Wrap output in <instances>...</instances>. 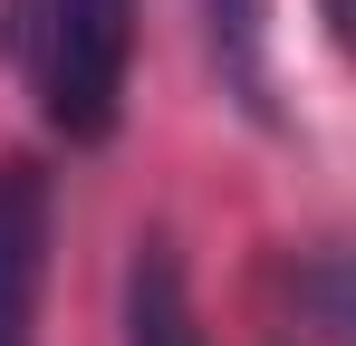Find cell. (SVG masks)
<instances>
[{
    "instance_id": "5",
    "label": "cell",
    "mask_w": 356,
    "mask_h": 346,
    "mask_svg": "<svg viewBox=\"0 0 356 346\" xmlns=\"http://www.w3.org/2000/svg\"><path fill=\"white\" fill-rule=\"evenodd\" d=\"M327 19H337V39L356 49V0H327Z\"/></svg>"
},
{
    "instance_id": "1",
    "label": "cell",
    "mask_w": 356,
    "mask_h": 346,
    "mask_svg": "<svg viewBox=\"0 0 356 346\" xmlns=\"http://www.w3.org/2000/svg\"><path fill=\"white\" fill-rule=\"evenodd\" d=\"M10 58L67 145H106L135 67V0H10Z\"/></svg>"
},
{
    "instance_id": "3",
    "label": "cell",
    "mask_w": 356,
    "mask_h": 346,
    "mask_svg": "<svg viewBox=\"0 0 356 346\" xmlns=\"http://www.w3.org/2000/svg\"><path fill=\"white\" fill-rule=\"evenodd\" d=\"M125 346H202V318H193L174 240H145L135 270H125Z\"/></svg>"
},
{
    "instance_id": "2",
    "label": "cell",
    "mask_w": 356,
    "mask_h": 346,
    "mask_svg": "<svg viewBox=\"0 0 356 346\" xmlns=\"http://www.w3.org/2000/svg\"><path fill=\"white\" fill-rule=\"evenodd\" d=\"M39 279H49V173L0 154V346H39Z\"/></svg>"
},
{
    "instance_id": "4",
    "label": "cell",
    "mask_w": 356,
    "mask_h": 346,
    "mask_svg": "<svg viewBox=\"0 0 356 346\" xmlns=\"http://www.w3.org/2000/svg\"><path fill=\"white\" fill-rule=\"evenodd\" d=\"M212 49L232 67L241 106H270V77H260V0H212Z\"/></svg>"
},
{
    "instance_id": "6",
    "label": "cell",
    "mask_w": 356,
    "mask_h": 346,
    "mask_svg": "<svg viewBox=\"0 0 356 346\" xmlns=\"http://www.w3.org/2000/svg\"><path fill=\"white\" fill-rule=\"evenodd\" d=\"M347 346H356V260H347Z\"/></svg>"
}]
</instances>
